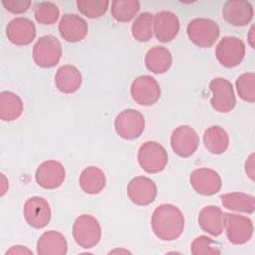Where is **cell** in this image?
I'll return each mask as SVG.
<instances>
[{"mask_svg":"<svg viewBox=\"0 0 255 255\" xmlns=\"http://www.w3.org/2000/svg\"><path fill=\"white\" fill-rule=\"evenodd\" d=\"M151 228L161 240L172 241L178 238L183 229L185 219L181 210L169 203L157 206L151 215Z\"/></svg>","mask_w":255,"mask_h":255,"instance_id":"6da1fadb","label":"cell"},{"mask_svg":"<svg viewBox=\"0 0 255 255\" xmlns=\"http://www.w3.org/2000/svg\"><path fill=\"white\" fill-rule=\"evenodd\" d=\"M117 134L127 140L138 138L145 128L143 115L134 109H126L120 112L114 122Z\"/></svg>","mask_w":255,"mask_h":255,"instance_id":"7a4b0ae2","label":"cell"},{"mask_svg":"<svg viewBox=\"0 0 255 255\" xmlns=\"http://www.w3.org/2000/svg\"><path fill=\"white\" fill-rule=\"evenodd\" d=\"M73 237L82 248H92L101 239L102 229L96 217L90 214H82L76 218L73 224Z\"/></svg>","mask_w":255,"mask_h":255,"instance_id":"3957f363","label":"cell"},{"mask_svg":"<svg viewBox=\"0 0 255 255\" xmlns=\"http://www.w3.org/2000/svg\"><path fill=\"white\" fill-rule=\"evenodd\" d=\"M186 32L189 40L200 48L213 46L220 34L218 24L207 18L192 19L187 25Z\"/></svg>","mask_w":255,"mask_h":255,"instance_id":"277c9868","label":"cell"},{"mask_svg":"<svg viewBox=\"0 0 255 255\" xmlns=\"http://www.w3.org/2000/svg\"><path fill=\"white\" fill-rule=\"evenodd\" d=\"M137 160L140 167L148 173L162 171L168 162L165 148L156 141H146L138 149Z\"/></svg>","mask_w":255,"mask_h":255,"instance_id":"5b68a950","label":"cell"},{"mask_svg":"<svg viewBox=\"0 0 255 255\" xmlns=\"http://www.w3.org/2000/svg\"><path fill=\"white\" fill-rule=\"evenodd\" d=\"M61 56V43L53 35L40 37L33 47V60L36 65L42 68H52L56 66Z\"/></svg>","mask_w":255,"mask_h":255,"instance_id":"8992f818","label":"cell"},{"mask_svg":"<svg viewBox=\"0 0 255 255\" xmlns=\"http://www.w3.org/2000/svg\"><path fill=\"white\" fill-rule=\"evenodd\" d=\"M222 218L227 239L232 244H244L250 240L254 229L250 218L228 212H223Z\"/></svg>","mask_w":255,"mask_h":255,"instance_id":"52a82bcc","label":"cell"},{"mask_svg":"<svg viewBox=\"0 0 255 255\" xmlns=\"http://www.w3.org/2000/svg\"><path fill=\"white\" fill-rule=\"evenodd\" d=\"M130 95L133 101L141 106L155 104L161 95L158 82L149 75L136 77L130 86Z\"/></svg>","mask_w":255,"mask_h":255,"instance_id":"ba28073f","label":"cell"},{"mask_svg":"<svg viewBox=\"0 0 255 255\" xmlns=\"http://www.w3.org/2000/svg\"><path fill=\"white\" fill-rule=\"evenodd\" d=\"M245 55V45L243 41L234 36L223 37L215 48L217 61L226 68L238 66Z\"/></svg>","mask_w":255,"mask_h":255,"instance_id":"9c48e42d","label":"cell"},{"mask_svg":"<svg viewBox=\"0 0 255 255\" xmlns=\"http://www.w3.org/2000/svg\"><path fill=\"white\" fill-rule=\"evenodd\" d=\"M209 90L212 93L210 99L211 107L220 113L232 111L236 105V98L232 84L221 77L214 78L209 83Z\"/></svg>","mask_w":255,"mask_h":255,"instance_id":"30bf717a","label":"cell"},{"mask_svg":"<svg viewBox=\"0 0 255 255\" xmlns=\"http://www.w3.org/2000/svg\"><path fill=\"white\" fill-rule=\"evenodd\" d=\"M170 145L175 154L186 158L196 151L199 145V136L190 126L181 125L172 131Z\"/></svg>","mask_w":255,"mask_h":255,"instance_id":"8fae6325","label":"cell"},{"mask_svg":"<svg viewBox=\"0 0 255 255\" xmlns=\"http://www.w3.org/2000/svg\"><path fill=\"white\" fill-rule=\"evenodd\" d=\"M24 218L33 228H43L48 225L51 220L52 211L48 201L40 196H32L28 198L23 208Z\"/></svg>","mask_w":255,"mask_h":255,"instance_id":"7c38bea8","label":"cell"},{"mask_svg":"<svg viewBox=\"0 0 255 255\" xmlns=\"http://www.w3.org/2000/svg\"><path fill=\"white\" fill-rule=\"evenodd\" d=\"M189 182L198 194L205 196L217 193L222 185L220 175L215 170L207 167L194 169L190 173Z\"/></svg>","mask_w":255,"mask_h":255,"instance_id":"4fadbf2b","label":"cell"},{"mask_svg":"<svg viewBox=\"0 0 255 255\" xmlns=\"http://www.w3.org/2000/svg\"><path fill=\"white\" fill-rule=\"evenodd\" d=\"M128 198L136 205L145 206L152 203L157 194L155 182L145 176L132 178L127 188Z\"/></svg>","mask_w":255,"mask_h":255,"instance_id":"5bb4252c","label":"cell"},{"mask_svg":"<svg viewBox=\"0 0 255 255\" xmlns=\"http://www.w3.org/2000/svg\"><path fill=\"white\" fill-rule=\"evenodd\" d=\"M65 178V167L57 160H47L42 162L35 173L36 182L45 189L58 188L62 185Z\"/></svg>","mask_w":255,"mask_h":255,"instance_id":"9a60e30c","label":"cell"},{"mask_svg":"<svg viewBox=\"0 0 255 255\" xmlns=\"http://www.w3.org/2000/svg\"><path fill=\"white\" fill-rule=\"evenodd\" d=\"M36 27L32 20L25 17H17L9 22L6 28L8 40L17 46H27L36 38Z\"/></svg>","mask_w":255,"mask_h":255,"instance_id":"2e32d148","label":"cell"},{"mask_svg":"<svg viewBox=\"0 0 255 255\" xmlns=\"http://www.w3.org/2000/svg\"><path fill=\"white\" fill-rule=\"evenodd\" d=\"M253 15V6L248 1L230 0L225 2L222 7L224 20L235 27L247 25L252 20Z\"/></svg>","mask_w":255,"mask_h":255,"instance_id":"e0dca14e","label":"cell"},{"mask_svg":"<svg viewBox=\"0 0 255 255\" xmlns=\"http://www.w3.org/2000/svg\"><path fill=\"white\" fill-rule=\"evenodd\" d=\"M179 28V19L171 11H160L153 17V33L159 42L172 41L177 36Z\"/></svg>","mask_w":255,"mask_h":255,"instance_id":"ac0fdd59","label":"cell"},{"mask_svg":"<svg viewBox=\"0 0 255 255\" xmlns=\"http://www.w3.org/2000/svg\"><path fill=\"white\" fill-rule=\"evenodd\" d=\"M59 33L65 41L77 43L87 36L88 24L76 14H65L59 22Z\"/></svg>","mask_w":255,"mask_h":255,"instance_id":"d6986e66","label":"cell"},{"mask_svg":"<svg viewBox=\"0 0 255 255\" xmlns=\"http://www.w3.org/2000/svg\"><path fill=\"white\" fill-rule=\"evenodd\" d=\"M36 248L39 255H65L68 251V243L61 232L49 230L39 237Z\"/></svg>","mask_w":255,"mask_h":255,"instance_id":"ffe728a7","label":"cell"},{"mask_svg":"<svg viewBox=\"0 0 255 255\" xmlns=\"http://www.w3.org/2000/svg\"><path fill=\"white\" fill-rule=\"evenodd\" d=\"M55 85L64 94L75 93L82 85V74L73 65L61 66L55 75Z\"/></svg>","mask_w":255,"mask_h":255,"instance_id":"44dd1931","label":"cell"},{"mask_svg":"<svg viewBox=\"0 0 255 255\" xmlns=\"http://www.w3.org/2000/svg\"><path fill=\"white\" fill-rule=\"evenodd\" d=\"M220 207L215 205L204 206L198 213V224L200 228L213 235L218 236L223 231V218Z\"/></svg>","mask_w":255,"mask_h":255,"instance_id":"7402d4cb","label":"cell"},{"mask_svg":"<svg viewBox=\"0 0 255 255\" xmlns=\"http://www.w3.org/2000/svg\"><path fill=\"white\" fill-rule=\"evenodd\" d=\"M144 63L148 71L154 74H163L172 65V55L167 48L154 46L145 54Z\"/></svg>","mask_w":255,"mask_h":255,"instance_id":"603a6c76","label":"cell"},{"mask_svg":"<svg viewBox=\"0 0 255 255\" xmlns=\"http://www.w3.org/2000/svg\"><path fill=\"white\" fill-rule=\"evenodd\" d=\"M203 143L209 152L222 154L229 146V135L222 127L213 125L204 130Z\"/></svg>","mask_w":255,"mask_h":255,"instance_id":"cb8c5ba5","label":"cell"},{"mask_svg":"<svg viewBox=\"0 0 255 255\" xmlns=\"http://www.w3.org/2000/svg\"><path fill=\"white\" fill-rule=\"evenodd\" d=\"M79 184L84 192L98 194L106 186L105 173L97 166H88L81 172Z\"/></svg>","mask_w":255,"mask_h":255,"instance_id":"d4e9b609","label":"cell"},{"mask_svg":"<svg viewBox=\"0 0 255 255\" xmlns=\"http://www.w3.org/2000/svg\"><path fill=\"white\" fill-rule=\"evenodd\" d=\"M223 207L236 211L251 214L255 208V197L243 192H229L220 195Z\"/></svg>","mask_w":255,"mask_h":255,"instance_id":"484cf974","label":"cell"},{"mask_svg":"<svg viewBox=\"0 0 255 255\" xmlns=\"http://www.w3.org/2000/svg\"><path fill=\"white\" fill-rule=\"evenodd\" d=\"M24 110L21 98L13 92L3 91L0 93V118L11 122L18 119Z\"/></svg>","mask_w":255,"mask_h":255,"instance_id":"4316f807","label":"cell"},{"mask_svg":"<svg viewBox=\"0 0 255 255\" xmlns=\"http://www.w3.org/2000/svg\"><path fill=\"white\" fill-rule=\"evenodd\" d=\"M140 9L137 0H115L112 2L111 14L115 20L122 23L131 21Z\"/></svg>","mask_w":255,"mask_h":255,"instance_id":"83f0119b","label":"cell"},{"mask_svg":"<svg viewBox=\"0 0 255 255\" xmlns=\"http://www.w3.org/2000/svg\"><path fill=\"white\" fill-rule=\"evenodd\" d=\"M153 17L149 12L138 15L131 26L132 37L138 42H148L153 35Z\"/></svg>","mask_w":255,"mask_h":255,"instance_id":"f1b7e54d","label":"cell"},{"mask_svg":"<svg viewBox=\"0 0 255 255\" xmlns=\"http://www.w3.org/2000/svg\"><path fill=\"white\" fill-rule=\"evenodd\" d=\"M238 96L245 102H255V74L253 72L241 74L235 81Z\"/></svg>","mask_w":255,"mask_h":255,"instance_id":"f546056e","label":"cell"},{"mask_svg":"<svg viewBox=\"0 0 255 255\" xmlns=\"http://www.w3.org/2000/svg\"><path fill=\"white\" fill-rule=\"evenodd\" d=\"M76 5L81 14L90 19H96L107 12L110 2L107 0H78Z\"/></svg>","mask_w":255,"mask_h":255,"instance_id":"4dcf8cb0","label":"cell"},{"mask_svg":"<svg viewBox=\"0 0 255 255\" xmlns=\"http://www.w3.org/2000/svg\"><path fill=\"white\" fill-rule=\"evenodd\" d=\"M34 15L38 23L52 25L60 16L59 8L52 2H39L34 6Z\"/></svg>","mask_w":255,"mask_h":255,"instance_id":"1f68e13d","label":"cell"},{"mask_svg":"<svg viewBox=\"0 0 255 255\" xmlns=\"http://www.w3.org/2000/svg\"><path fill=\"white\" fill-rule=\"evenodd\" d=\"M190 251L193 255L220 254V245L215 240L206 235L197 236L190 245Z\"/></svg>","mask_w":255,"mask_h":255,"instance_id":"d6a6232c","label":"cell"},{"mask_svg":"<svg viewBox=\"0 0 255 255\" xmlns=\"http://www.w3.org/2000/svg\"><path fill=\"white\" fill-rule=\"evenodd\" d=\"M2 4L8 12L13 14H22L30 8L32 2L29 0H18V1L4 0L2 1Z\"/></svg>","mask_w":255,"mask_h":255,"instance_id":"836d02e7","label":"cell"},{"mask_svg":"<svg viewBox=\"0 0 255 255\" xmlns=\"http://www.w3.org/2000/svg\"><path fill=\"white\" fill-rule=\"evenodd\" d=\"M245 172L254 181V153H251L245 161Z\"/></svg>","mask_w":255,"mask_h":255,"instance_id":"e575fe53","label":"cell"},{"mask_svg":"<svg viewBox=\"0 0 255 255\" xmlns=\"http://www.w3.org/2000/svg\"><path fill=\"white\" fill-rule=\"evenodd\" d=\"M6 255L8 254H33V252L28 249L26 246L22 245H14L9 250L6 251Z\"/></svg>","mask_w":255,"mask_h":255,"instance_id":"d590c367","label":"cell"},{"mask_svg":"<svg viewBox=\"0 0 255 255\" xmlns=\"http://www.w3.org/2000/svg\"><path fill=\"white\" fill-rule=\"evenodd\" d=\"M253 33H254V26L251 27L250 31H249V35H248V41H249V44L250 46L254 49L255 48V45H254V37H253Z\"/></svg>","mask_w":255,"mask_h":255,"instance_id":"8d00e7d4","label":"cell"},{"mask_svg":"<svg viewBox=\"0 0 255 255\" xmlns=\"http://www.w3.org/2000/svg\"><path fill=\"white\" fill-rule=\"evenodd\" d=\"M116 252H124V253H129V251H128V250H119V249H116V250H113V251H111L110 253H116Z\"/></svg>","mask_w":255,"mask_h":255,"instance_id":"74e56055","label":"cell"}]
</instances>
